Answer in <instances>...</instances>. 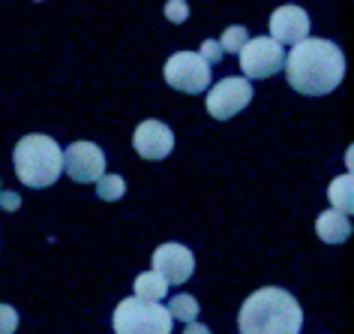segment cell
<instances>
[{"label": "cell", "mask_w": 354, "mask_h": 334, "mask_svg": "<svg viewBox=\"0 0 354 334\" xmlns=\"http://www.w3.org/2000/svg\"><path fill=\"white\" fill-rule=\"evenodd\" d=\"M183 334H210L207 325H201V322H189L187 328H183Z\"/></svg>", "instance_id": "obj_22"}, {"label": "cell", "mask_w": 354, "mask_h": 334, "mask_svg": "<svg viewBox=\"0 0 354 334\" xmlns=\"http://www.w3.org/2000/svg\"><path fill=\"white\" fill-rule=\"evenodd\" d=\"M309 37V15L300 10L295 3H286V6H277L270 15V39L277 46H297Z\"/></svg>", "instance_id": "obj_11"}, {"label": "cell", "mask_w": 354, "mask_h": 334, "mask_svg": "<svg viewBox=\"0 0 354 334\" xmlns=\"http://www.w3.org/2000/svg\"><path fill=\"white\" fill-rule=\"evenodd\" d=\"M165 19L174 21V24L187 21L189 19V6L183 3V0H171V3H165Z\"/></svg>", "instance_id": "obj_20"}, {"label": "cell", "mask_w": 354, "mask_h": 334, "mask_svg": "<svg viewBox=\"0 0 354 334\" xmlns=\"http://www.w3.org/2000/svg\"><path fill=\"white\" fill-rule=\"evenodd\" d=\"M315 232H318V238H322L324 244H342L351 235V220L330 208V211H324V214L315 220Z\"/></svg>", "instance_id": "obj_12"}, {"label": "cell", "mask_w": 354, "mask_h": 334, "mask_svg": "<svg viewBox=\"0 0 354 334\" xmlns=\"http://www.w3.org/2000/svg\"><path fill=\"white\" fill-rule=\"evenodd\" d=\"M12 163H15V175L24 187L42 190L51 187L60 172H64V151L51 136L42 133H30L24 136L12 151Z\"/></svg>", "instance_id": "obj_3"}, {"label": "cell", "mask_w": 354, "mask_h": 334, "mask_svg": "<svg viewBox=\"0 0 354 334\" xmlns=\"http://www.w3.org/2000/svg\"><path fill=\"white\" fill-rule=\"evenodd\" d=\"M168 316H171V319H180L183 325H189V322H196V316H198V301L192 295H174L171 301H168Z\"/></svg>", "instance_id": "obj_15"}, {"label": "cell", "mask_w": 354, "mask_h": 334, "mask_svg": "<svg viewBox=\"0 0 354 334\" xmlns=\"http://www.w3.org/2000/svg\"><path fill=\"white\" fill-rule=\"evenodd\" d=\"M252 103V85L246 78L228 76L207 91V112L216 121H228Z\"/></svg>", "instance_id": "obj_7"}, {"label": "cell", "mask_w": 354, "mask_h": 334, "mask_svg": "<svg viewBox=\"0 0 354 334\" xmlns=\"http://www.w3.org/2000/svg\"><path fill=\"white\" fill-rule=\"evenodd\" d=\"M286 67V49L277 46L270 37H255L241 51V69L250 78H270Z\"/></svg>", "instance_id": "obj_6"}, {"label": "cell", "mask_w": 354, "mask_h": 334, "mask_svg": "<svg viewBox=\"0 0 354 334\" xmlns=\"http://www.w3.org/2000/svg\"><path fill=\"white\" fill-rule=\"evenodd\" d=\"M171 316L162 304L141 301V298H123L114 310V334H171Z\"/></svg>", "instance_id": "obj_4"}, {"label": "cell", "mask_w": 354, "mask_h": 334, "mask_svg": "<svg viewBox=\"0 0 354 334\" xmlns=\"http://www.w3.org/2000/svg\"><path fill=\"white\" fill-rule=\"evenodd\" d=\"M96 193H100V199H105V202H118L123 193H127V184H123L120 175H102V178L96 181Z\"/></svg>", "instance_id": "obj_17"}, {"label": "cell", "mask_w": 354, "mask_h": 334, "mask_svg": "<svg viewBox=\"0 0 354 334\" xmlns=\"http://www.w3.org/2000/svg\"><path fill=\"white\" fill-rule=\"evenodd\" d=\"M136 298H141V301H153V304H159L165 298V280L162 277H156L153 271H145V274H138L136 277Z\"/></svg>", "instance_id": "obj_14"}, {"label": "cell", "mask_w": 354, "mask_h": 334, "mask_svg": "<svg viewBox=\"0 0 354 334\" xmlns=\"http://www.w3.org/2000/svg\"><path fill=\"white\" fill-rule=\"evenodd\" d=\"M327 199H330L333 211H339L342 217H348L354 211V187H351V175H342V178L330 181L327 187Z\"/></svg>", "instance_id": "obj_13"}, {"label": "cell", "mask_w": 354, "mask_h": 334, "mask_svg": "<svg viewBox=\"0 0 354 334\" xmlns=\"http://www.w3.org/2000/svg\"><path fill=\"white\" fill-rule=\"evenodd\" d=\"M0 205H3V211H19L21 199L15 193H0Z\"/></svg>", "instance_id": "obj_21"}, {"label": "cell", "mask_w": 354, "mask_h": 334, "mask_svg": "<svg viewBox=\"0 0 354 334\" xmlns=\"http://www.w3.org/2000/svg\"><path fill=\"white\" fill-rule=\"evenodd\" d=\"M219 49H223V55H241L243 46L250 42V33H246L243 24H234V28H228L223 33V39H216Z\"/></svg>", "instance_id": "obj_16"}, {"label": "cell", "mask_w": 354, "mask_h": 334, "mask_svg": "<svg viewBox=\"0 0 354 334\" xmlns=\"http://www.w3.org/2000/svg\"><path fill=\"white\" fill-rule=\"evenodd\" d=\"M64 172L78 184H96L105 175V154L93 142H73L64 151Z\"/></svg>", "instance_id": "obj_8"}, {"label": "cell", "mask_w": 354, "mask_h": 334, "mask_svg": "<svg viewBox=\"0 0 354 334\" xmlns=\"http://www.w3.org/2000/svg\"><path fill=\"white\" fill-rule=\"evenodd\" d=\"M19 328V313L10 304H0V334H12Z\"/></svg>", "instance_id": "obj_18"}, {"label": "cell", "mask_w": 354, "mask_h": 334, "mask_svg": "<svg viewBox=\"0 0 354 334\" xmlns=\"http://www.w3.org/2000/svg\"><path fill=\"white\" fill-rule=\"evenodd\" d=\"M165 82L174 91L201 94L210 87V67L198 58V51H177L165 64Z\"/></svg>", "instance_id": "obj_5"}, {"label": "cell", "mask_w": 354, "mask_h": 334, "mask_svg": "<svg viewBox=\"0 0 354 334\" xmlns=\"http://www.w3.org/2000/svg\"><path fill=\"white\" fill-rule=\"evenodd\" d=\"M198 58L205 60L207 67H214V64H219V60H223V49H219V42H216V39H205V42H201Z\"/></svg>", "instance_id": "obj_19"}, {"label": "cell", "mask_w": 354, "mask_h": 334, "mask_svg": "<svg viewBox=\"0 0 354 334\" xmlns=\"http://www.w3.org/2000/svg\"><path fill=\"white\" fill-rule=\"evenodd\" d=\"M153 274L165 280V286L174 283H187L196 271V256L189 253V247L183 244H162L153 250Z\"/></svg>", "instance_id": "obj_9"}, {"label": "cell", "mask_w": 354, "mask_h": 334, "mask_svg": "<svg viewBox=\"0 0 354 334\" xmlns=\"http://www.w3.org/2000/svg\"><path fill=\"white\" fill-rule=\"evenodd\" d=\"M286 76L288 85L304 96H324L339 87L345 76V58L342 49L330 39L306 37L297 42L286 58Z\"/></svg>", "instance_id": "obj_1"}, {"label": "cell", "mask_w": 354, "mask_h": 334, "mask_svg": "<svg viewBox=\"0 0 354 334\" xmlns=\"http://www.w3.org/2000/svg\"><path fill=\"white\" fill-rule=\"evenodd\" d=\"M304 310L297 298L279 286H264L243 301L237 313L241 334H300Z\"/></svg>", "instance_id": "obj_2"}, {"label": "cell", "mask_w": 354, "mask_h": 334, "mask_svg": "<svg viewBox=\"0 0 354 334\" xmlns=\"http://www.w3.org/2000/svg\"><path fill=\"white\" fill-rule=\"evenodd\" d=\"M132 148L145 160H165L174 151V133L162 121H141L132 133Z\"/></svg>", "instance_id": "obj_10"}]
</instances>
